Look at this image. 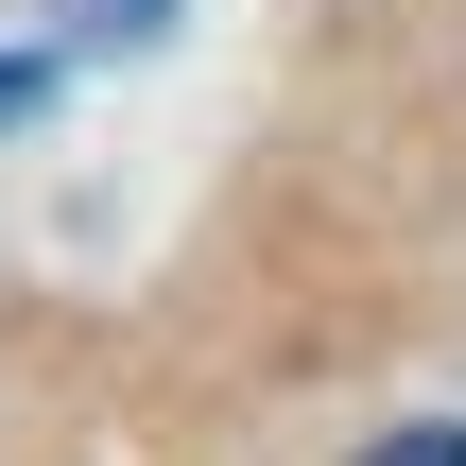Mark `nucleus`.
<instances>
[{
	"label": "nucleus",
	"instance_id": "nucleus-3",
	"mask_svg": "<svg viewBox=\"0 0 466 466\" xmlns=\"http://www.w3.org/2000/svg\"><path fill=\"white\" fill-rule=\"evenodd\" d=\"M156 17H173V0H86V35H156Z\"/></svg>",
	"mask_w": 466,
	"mask_h": 466
},
{
	"label": "nucleus",
	"instance_id": "nucleus-1",
	"mask_svg": "<svg viewBox=\"0 0 466 466\" xmlns=\"http://www.w3.org/2000/svg\"><path fill=\"white\" fill-rule=\"evenodd\" d=\"M52 104V52H0V121H35Z\"/></svg>",
	"mask_w": 466,
	"mask_h": 466
},
{
	"label": "nucleus",
	"instance_id": "nucleus-2",
	"mask_svg": "<svg viewBox=\"0 0 466 466\" xmlns=\"http://www.w3.org/2000/svg\"><path fill=\"white\" fill-rule=\"evenodd\" d=\"M363 466H466V432H380Z\"/></svg>",
	"mask_w": 466,
	"mask_h": 466
}]
</instances>
